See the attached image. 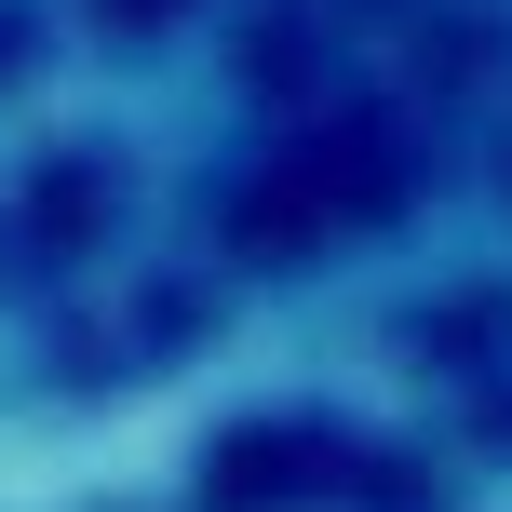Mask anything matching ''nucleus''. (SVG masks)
<instances>
[{
	"label": "nucleus",
	"instance_id": "1",
	"mask_svg": "<svg viewBox=\"0 0 512 512\" xmlns=\"http://www.w3.org/2000/svg\"><path fill=\"white\" fill-rule=\"evenodd\" d=\"M472 14H486V27H499V41H512V0H472Z\"/></svg>",
	"mask_w": 512,
	"mask_h": 512
}]
</instances>
